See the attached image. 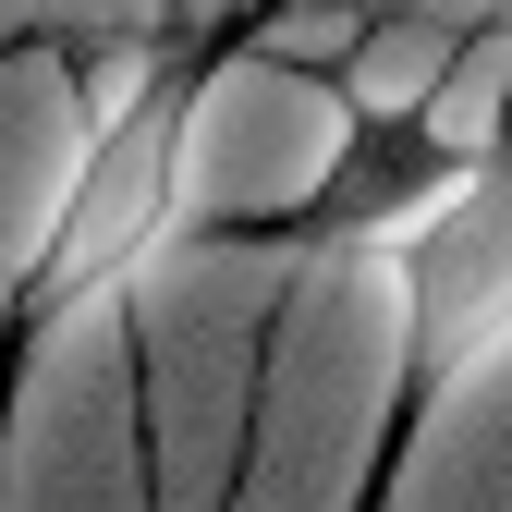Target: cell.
<instances>
[{
  "label": "cell",
  "mask_w": 512,
  "mask_h": 512,
  "mask_svg": "<svg viewBox=\"0 0 512 512\" xmlns=\"http://www.w3.org/2000/svg\"><path fill=\"white\" fill-rule=\"evenodd\" d=\"M378 512H512V342L403 415Z\"/></svg>",
  "instance_id": "cell-6"
},
{
  "label": "cell",
  "mask_w": 512,
  "mask_h": 512,
  "mask_svg": "<svg viewBox=\"0 0 512 512\" xmlns=\"http://www.w3.org/2000/svg\"><path fill=\"white\" fill-rule=\"evenodd\" d=\"M391 269H403V366H415V403H427L439 378H464L512 342V159H488L464 183V208L427 244H403Z\"/></svg>",
  "instance_id": "cell-4"
},
{
  "label": "cell",
  "mask_w": 512,
  "mask_h": 512,
  "mask_svg": "<svg viewBox=\"0 0 512 512\" xmlns=\"http://www.w3.org/2000/svg\"><path fill=\"white\" fill-rule=\"evenodd\" d=\"M366 110L342 74H305L269 49H196V110H183V220L196 232H305V208L330 196V171L354 159Z\"/></svg>",
  "instance_id": "cell-2"
},
{
  "label": "cell",
  "mask_w": 512,
  "mask_h": 512,
  "mask_svg": "<svg viewBox=\"0 0 512 512\" xmlns=\"http://www.w3.org/2000/svg\"><path fill=\"white\" fill-rule=\"evenodd\" d=\"M86 110H74V49H0V342H25L37 256L74 183Z\"/></svg>",
  "instance_id": "cell-5"
},
{
  "label": "cell",
  "mask_w": 512,
  "mask_h": 512,
  "mask_svg": "<svg viewBox=\"0 0 512 512\" xmlns=\"http://www.w3.org/2000/svg\"><path fill=\"white\" fill-rule=\"evenodd\" d=\"M183 110H196V49H171V74L135 86L122 110H86V147H74V183H61V220H49L25 317L135 305V281L196 232L183 220Z\"/></svg>",
  "instance_id": "cell-3"
},
{
  "label": "cell",
  "mask_w": 512,
  "mask_h": 512,
  "mask_svg": "<svg viewBox=\"0 0 512 512\" xmlns=\"http://www.w3.org/2000/svg\"><path fill=\"white\" fill-rule=\"evenodd\" d=\"M0 512H159L135 317L122 305L25 317L13 378H0Z\"/></svg>",
  "instance_id": "cell-1"
}]
</instances>
